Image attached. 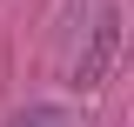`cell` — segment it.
<instances>
[{
	"label": "cell",
	"instance_id": "cell-1",
	"mask_svg": "<svg viewBox=\"0 0 134 127\" xmlns=\"http://www.w3.org/2000/svg\"><path fill=\"white\" fill-rule=\"evenodd\" d=\"M114 60H121V7H94V20L81 27V47L67 54V80L81 94H94L114 74Z\"/></svg>",
	"mask_w": 134,
	"mask_h": 127
},
{
	"label": "cell",
	"instance_id": "cell-2",
	"mask_svg": "<svg viewBox=\"0 0 134 127\" xmlns=\"http://www.w3.org/2000/svg\"><path fill=\"white\" fill-rule=\"evenodd\" d=\"M7 127H54L47 114H20V120H7Z\"/></svg>",
	"mask_w": 134,
	"mask_h": 127
}]
</instances>
